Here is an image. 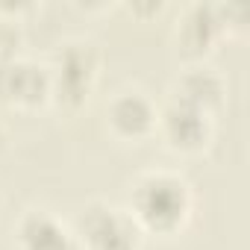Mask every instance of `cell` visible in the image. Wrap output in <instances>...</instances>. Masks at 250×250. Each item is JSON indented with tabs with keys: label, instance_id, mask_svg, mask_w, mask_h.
Masks as SVG:
<instances>
[{
	"label": "cell",
	"instance_id": "8",
	"mask_svg": "<svg viewBox=\"0 0 250 250\" xmlns=\"http://www.w3.org/2000/svg\"><path fill=\"white\" fill-rule=\"evenodd\" d=\"M224 94H227V85L221 74H215L212 68H188L174 83V100L203 115H212L224 103Z\"/></svg>",
	"mask_w": 250,
	"mask_h": 250
},
{
	"label": "cell",
	"instance_id": "5",
	"mask_svg": "<svg viewBox=\"0 0 250 250\" xmlns=\"http://www.w3.org/2000/svg\"><path fill=\"white\" fill-rule=\"evenodd\" d=\"M50 100V71L30 62H0V103L18 109H39Z\"/></svg>",
	"mask_w": 250,
	"mask_h": 250
},
{
	"label": "cell",
	"instance_id": "3",
	"mask_svg": "<svg viewBox=\"0 0 250 250\" xmlns=\"http://www.w3.org/2000/svg\"><path fill=\"white\" fill-rule=\"evenodd\" d=\"M83 250H139L142 229L133 218L106 203H91L77 218V238Z\"/></svg>",
	"mask_w": 250,
	"mask_h": 250
},
{
	"label": "cell",
	"instance_id": "7",
	"mask_svg": "<svg viewBox=\"0 0 250 250\" xmlns=\"http://www.w3.org/2000/svg\"><path fill=\"white\" fill-rule=\"evenodd\" d=\"M221 36H224L221 21L215 15V6H209V3H191L180 15L177 30H174V39H177L180 53L188 56V59L206 56Z\"/></svg>",
	"mask_w": 250,
	"mask_h": 250
},
{
	"label": "cell",
	"instance_id": "1",
	"mask_svg": "<svg viewBox=\"0 0 250 250\" xmlns=\"http://www.w3.org/2000/svg\"><path fill=\"white\" fill-rule=\"evenodd\" d=\"M133 224L142 232L153 235H174L186 227L191 215V191L186 180L168 171H150L136 180L130 191V212Z\"/></svg>",
	"mask_w": 250,
	"mask_h": 250
},
{
	"label": "cell",
	"instance_id": "4",
	"mask_svg": "<svg viewBox=\"0 0 250 250\" xmlns=\"http://www.w3.org/2000/svg\"><path fill=\"white\" fill-rule=\"evenodd\" d=\"M156 133L177 153H200L212 139V115L171 100L156 115Z\"/></svg>",
	"mask_w": 250,
	"mask_h": 250
},
{
	"label": "cell",
	"instance_id": "11",
	"mask_svg": "<svg viewBox=\"0 0 250 250\" xmlns=\"http://www.w3.org/2000/svg\"><path fill=\"white\" fill-rule=\"evenodd\" d=\"M3 147H6V130H3V124H0V153H3Z\"/></svg>",
	"mask_w": 250,
	"mask_h": 250
},
{
	"label": "cell",
	"instance_id": "10",
	"mask_svg": "<svg viewBox=\"0 0 250 250\" xmlns=\"http://www.w3.org/2000/svg\"><path fill=\"white\" fill-rule=\"evenodd\" d=\"M18 47H21V30L12 21L0 18V62L18 59Z\"/></svg>",
	"mask_w": 250,
	"mask_h": 250
},
{
	"label": "cell",
	"instance_id": "9",
	"mask_svg": "<svg viewBox=\"0 0 250 250\" xmlns=\"http://www.w3.org/2000/svg\"><path fill=\"white\" fill-rule=\"evenodd\" d=\"M18 250H77L74 235L47 212H27L15 229Z\"/></svg>",
	"mask_w": 250,
	"mask_h": 250
},
{
	"label": "cell",
	"instance_id": "2",
	"mask_svg": "<svg viewBox=\"0 0 250 250\" xmlns=\"http://www.w3.org/2000/svg\"><path fill=\"white\" fill-rule=\"evenodd\" d=\"M97 68H100V59H97L94 44H88V42L65 44L50 71V97H56L68 109L83 106L94 88Z\"/></svg>",
	"mask_w": 250,
	"mask_h": 250
},
{
	"label": "cell",
	"instance_id": "6",
	"mask_svg": "<svg viewBox=\"0 0 250 250\" xmlns=\"http://www.w3.org/2000/svg\"><path fill=\"white\" fill-rule=\"evenodd\" d=\"M156 106L150 97H145L142 91H121L112 103H109V127L118 139L124 142H142L150 133H156Z\"/></svg>",
	"mask_w": 250,
	"mask_h": 250
}]
</instances>
